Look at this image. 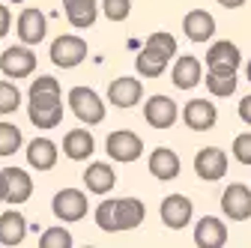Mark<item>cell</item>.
<instances>
[{
  "instance_id": "cell-38",
  "label": "cell",
  "mask_w": 251,
  "mask_h": 248,
  "mask_svg": "<svg viewBox=\"0 0 251 248\" xmlns=\"http://www.w3.org/2000/svg\"><path fill=\"white\" fill-rule=\"evenodd\" d=\"M0 203H3V198H0Z\"/></svg>"
},
{
  "instance_id": "cell-27",
  "label": "cell",
  "mask_w": 251,
  "mask_h": 248,
  "mask_svg": "<svg viewBox=\"0 0 251 248\" xmlns=\"http://www.w3.org/2000/svg\"><path fill=\"white\" fill-rule=\"evenodd\" d=\"M21 144H24V138H21V129L15 126V123L0 120V159L15 156V152L21 149Z\"/></svg>"
},
{
  "instance_id": "cell-16",
  "label": "cell",
  "mask_w": 251,
  "mask_h": 248,
  "mask_svg": "<svg viewBox=\"0 0 251 248\" xmlns=\"http://www.w3.org/2000/svg\"><path fill=\"white\" fill-rule=\"evenodd\" d=\"M182 123L192 132H209L218 123V111L209 99H188L182 108Z\"/></svg>"
},
{
  "instance_id": "cell-4",
  "label": "cell",
  "mask_w": 251,
  "mask_h": 248,
  "mask_svg": "<svg viewBox=\"0 0 251 248\" xmlns=\"http://www.w3.org/2000/svg\"><path fill=\"white\" fill-rule=\"evenodd\" d=\"M66 102H69V111L75 114V120L87 123V126H99L105 120V102L93 87H72Z\"/></svg>"
},
{
  "instance_id": "cell-31",
  "label": "cell",
  "mask_w": 251,
  "mask_h": 248,
  "mask_svg": "<svg viewBox=\"0 0 251 248\" xmlns=\"http://www.w3.org/2000/svg\"><path fill=\"white\" fill-rule=\"evenodd\" d=\"M102 12L108 21H126L132 15V0H102Z\"/></svg>"
},
{
  "instance_id": "cell-37",
  "label": "cell",
  "mask_w": 251,
  "mask_h": 248,
  "mask_svg": "<svg viewBox=\"0 0 251 248\" xmlns=\"http://www.w3.org/2000/svg\"><path fill=\"white\" fill-rule=\"evenodd\" d=\"M6 3H24V0H6Z\"/></svg>"
},
{
  "instance_id": "cell-22",
  "label": "cell",
  "mask_w": 251,
  "mask_h": 248,
  "mask_svg": "<svg viewBox=\"0 0 251 248\" xmlns=\"http://www.w3.org/2000/svg\"><path fill=\"white\" fill-rule=\"evenodd\" d=\"M63 12H66V21L78 30H90L96 24L99 15V3L96 0H63Z\"/></svg>"
},
{
  "instance_id": "cell-25",
  "label": "cell",
  "mask_w": 251,
  "mask_h": 248,
  "mask_svg": "<svg viewBox=\"0 0 251 248\" xmlns=\"http://www.w3.org/2000/svg\"><path fill=\"white\" fill-rule=\"evenodd\" d=\"M84 185H87V192H93V195H108L117 185V174L105 162H93L84 171Z\"/></svg>"
},
{
  "instance_id": "cell-7",
  "label": "cell",
  "mask_w": 251,
  "mask_h": 248,
  "mask_svg": "<svg viewBox=\"0 0 251 248\" xmlns=\"http://www.w3.org/2000/svg\"><path fill=\"white\" fill-rule=\"evenodd\" d=\"M242 66V51L236 42L222 39V42H212L206 51V72L212 75H236V69Z\"/></svg>"
},
{
  "instance_id": "cell-15",
  "label": "cell",
  "mask_w": 251,
  "mask_h": 248,
  "mask_svg": "<svg viewBox=\"0 0 251 248\" xmlns=\"http://www.w3.org/2000/svg\"><path fill=\"white\" fill-rule=\"evenodd\" d=\"M141 99H144V84L138 78H132V75H120V78H114L108 84V102L114 108H123V111L135 108Z\"/></svg>"
},
{
  "instance_id": "cell-32",
  "label": "cell",
  "mask_w": 251,
  "mask_h": 248,
  "mask_svg": "<svg viewBox=\"0 0 251 248\" xmlns=\"http://www.w3.org/2000/svg\"><path fill=\"white\" fill-rule=\"evenodd\" d=\"M230 152H233V159H236L239 165H251V132L236 135V141H233Z\"/></svg>"
},
{
  "instance_id": "cell-20",
  "label": "cell",
  "mask_w": 251,
  "mask_h": 248,
  "mask_svg": "<svg viewBox=\"0 0 251 248\" xmlns=\"http://www.w3.org/2000/svg\"><path fill=\"white\" fill-rule=\"evenodd\" d=\"M195 245L198 248H225L227 245V224L215 215H206L195 224Z\"/></svg>"
},
{
  "instance_id": "cell-11",
  "label": "cell",
  "mask_w": 251,
  "mask_h": 248,
  "mask_svg": "<svg viewBox=\"0 0 251 248\" xmlns=\"http://www.w3.org/2000/svg\"><path fill=\"white\" fill-rule=\"evenodd\" d=\"M159 215H162V224L168 230H185L195 219V203L185 195H168L159 206Z\"/></svg>"
},
{
  "instance_id": "cell-10",
  "label": "cell",
  "mask_w": 251,
  "mask_h": 248,
  "mask_svg": "<svg viewBox=\"0 0 251 248\" xmlns=\"http://www.w3.org/2000/svg\"><path fill=\"white\" fill-rule=\"evenodd\" d=\"M227 168H230V162H227V152L222 147H203V149H198V156H195V174H198V179L218 182V179L227 176Z\"/></svg>"
},
{
  "instance_id": "cell-13",
  "label": "cell",
  "mask_w": 251,
  "mask_h": 248,
  "mask_svg": "<svg viewBox=\"0 0 251 248\" xmlns=\"http://www.w3.org/2000/svg\"><path fill=\"white\" fill-rule=\"evenodd\" d=\"M51 212L60 222H81L87 215V195L81 189H60L51 200Z\"/></svg>"
},
{
  "instance_id": "cell-3",
  "label": "cell",
  "mask_w": 251,
  "mask_h": 248,
  "mask_svg": "<svg viewBox=\"0 0 251 248\" xmlns=\"http://www.w3.org/2000/svg\"><path fill=\"white\" fill-rule=\"evenodd\" d=\"M176 57V36L168 30L150 33L147 42H141L138 57H135V69L141 78H159L171 66V60Z\"/></svg>"
},
{
  "instance_id": "cell-19",
  "label": "cell",
  "mask_w": 251,
  "mask_h": 248,
  "mask_svg": "<svg viewBox=\"0 0 251 248\" xmlns=\"http://www.w3.org/2000/svg\"><path fill=\"white\" fill-rule=\"evenodd\" d=\"M182 33H185V39L203 45V42H209V39L215 36V18H212L206 9H192V12H185V18H182Z\"/></svg>"
},
{
  "instance_id": "cell-29",
  "label": "cell",
  "mask_w": 251,
  "mask_h": 248,
  "mask_svg": "<svg viewBox=\"0 0 251 248\" xmlns=\"http://www.w3.org/2000/svg\"><path fill=\"white\" fill-rule=\"evenodd\" d=\"M206 90L212 96H233L236 93V75H212V72H206Z\"/></svg>"
},
{
  "instance_id": "cell-8",
  "label": "cell",
  "mask_w": 251,
  "mask_h": 248,
  "mask_svg": "<svg viewBox=\"0 0 251 248\" xmlns=\"http://www.w3.org/2000/svg\"><path fill=\"white\" fill-rule=\"evenodd\" d=\"M33 69H36V54L24 42L12 45V48H6L0 54V72H3L9 81H21L27 75H33Z\"/></svg>"
},
{
  "instance_id": "cell-28",
  "label": "cell",
  "mask_w": 251,
  "mask_h": 248,
  "mask_svg": "<svg viewBox=\"0 0 251 248\" xmlns=\"http://www.w3.org/2000/svg\"><path fill=\"white\" fill-rule=\"evenodd\" d=\"M21 105V90L15 87V81H0V114H15Z\"/></svg>"
},
{
  "instance_id": "cell-9",
  "label": "cell",
  "mask_w": 251,
  "mask_h": 248,
  "mask_svg": "<svg viewBox=\"0 0 251 248\" xmlns=\"http://www.w3.org/2000/svg\"><path fill=\"white\" fill-rule=\"evenodd\" d=\"M48 57L57 69H75L87 60V42L81 36H57L51 42Z\"/></svg>"
},
{
  "instance_id": "cell-23",
  "label": "cell",
  "mask_w": 251,
  "mask_h": 248,
  "mask_svg": "<svg viewBox=\"0 0 251 248\" xmlns=\"http://www.w3.org/2000/svg\"><path fill=\"white\" fill-rule=\"evenodd\" d=\"M57 156H60V149L48 138H36L27 144V165L33 171H51L57 165Z\"/></svg>"
},
{
  "instance_id": "cell-2",
  "label": "cell",
  "mask_w": 251,
  "mask_h": 248,
  "mask_svg": "<svg viewBox=\"0 0 251 248\" xmlns=\"http://www.w3.org/2000/svg\"><path fill=\"white\" fill-rule=\"evenodd\" d=\"M147 219V206L138 198H111L96 209V227L105 233H126L141 227Z\"/></svg>"
},
{
  "instance_id": "cell-12",
  "label": "cell",
  "mask_w": 251,
  "mask_h": 248,
  "mask_svg": "<svg viewBox=\"0 0 251 248\" xmlns=\"http://www.w3.org/2000/svg\"><path fill=\"white\" fill-rule=\"evenodd\" d=\"M144 120H147V126L155 129V132H165L171 129L174 123L179 120V108L171 96H162V93H155V96L147 99L144 105Z\"/></svg>"
},
{
  "instance_id": "cell-14",
  "label": "cell",
  "mask_w": 251,
  "mask_h": 248,
  "mask_svg": "<svg viewBox=\"0 0 251 248\" xmlns=\"http://www.w3.org/2000/svg\"><path fill=\"white\" fill-rule=\"evenodd\" d=\"M222 212L230 222H248L251 219V189L245 182H230L222 192Z\"/></svg>"
},
{
  "instance_id": "cell-35",
  "label": "cell",
  "mask_w": 251,
  "mask_h": 248,
  "mask_svg": "<svg viewBox=\"0 0 251 248\" xmlns=\"http://www.w3.org/2000/svg\"><path fill=\"white\" fill-rule=\"evenodd\" d=\"M218 6H225V9H242L245 6V0H215Z\"/></svg>"
},
{
  "instance_id": "cell-30",
  "label": "cell",
  "mask_w": 251,
  "mask_h": 248,
  "mask_svg": "<svg viewBox=\"0 0 251 248\" xmlns=\"http://www.w3.org/2000/svg\"><path fill=\"white\" fill-rule=\"evenodd\" d=\"M39 248H72V233L66 227H48L39 236Z\"/></svg>"
},
{
  "instance_id": "cell-36",
  "label": "cell",
  "mask_w": 251,
  "mask_h": 248,
  "mask_svg": "<svg viewBox=\"0 0 251 248\" xmlns=\"http://www.w3.org/2000/svg\"><path fill=\"white\" fill-rule=\"evenodd\" d=\"M245 78L251 81V60H248V66H245Z\"/></svg>"
},
{
  "instance_id": "cell-21",
  "label": "cell",
  "mask_w": 251,
  "mask_h": 248,
  "mask_svg": "<svg viewBox=\"0 0 251 248\" xmlns=\"http://www.w3.org/2000/svg\"><path fill=\"white\" fill-rule=\"evenodd\" d=\"M179 156L174 149H168V147H159V149H152L150 152V174L159 179V182H171V179H176L179 176Z\"/></svg>"
},
{
  "instance_id": "cell-34",
  "label": "cell",
  "mask_w": 251,
  "mask_h": 248,
  "mask_svg": "<svg viewBox=\"0 0 251 248\" xmlns=\"http://www.w3.org/2000/svg\"><path fill=\"white\" fill-rule=\"evenodd\" d=\"M236 114H239V120L245 123V126H251V93L239 99V108H236Z\"/></svg>"
},
{
  "instance_id": "cell-24",
  "label": "cell",
  "mask_w": 251,
  "mask_h": 248,
  "mask_svg": "<svg viewBox=\"0 0 251 248\" xmlns=\"http://www.w3.org/2000/svg\"><path fill=\"white\" fill-rule=\"evenodd\" d=\"M93 152H96V144H93V135L87 129H72L63 138V156L72 162H87Z\"/></svg>"
},
{
  "instance_id": "cell-33",
  "label": "cell",
  "mask_w": 251,
  "mask_h": 248,
  "mask_svg": "<svg viewBox=\"0 0 251 248\" xmlns=\"http://www.w3.org/2000/svg\"><path fill=\"white\" fill-rule=\"evenodd\" d=\"M9 30H12V12H9L6 3H0V39H3Z\"/></svg>"
},
{
  "instance_id": "cell-1",
  "label": "cell",
  "mask_w": 251,
  "mask_h": 248,
  "mask_svg": "<svg viewBox=\"0 0 251 248\" xmlns=\"http://www.w3.org/2000/svg\"><path fill=\"white\" fill-rule=\"evenodd\" d=\"M27 117L36 129H57L63 120V87L54 75H39L27 90Z\"/></svg>"
},
{
  "instance_id": "cell-18",
  "label": "cell",
  "mask_w": 251,
  "mask_h": 248,
  "mask_svg": "<svg viewBox=\"0 0 251 248\" xmlns=\"http://www.w3.org/2000/svg\"><path fill=\"white\" fill-rule=\"evenodd\" d=\"M15 33L24 45H39L48 33V21L39 9H24L18 18H15Z\"/></svg>"
},
{
  "instance_id": "cell-5",
  "label": "cell",
  "mask_w": 251,
  "mask_h": 248,
  "mask_svg": "<svg viewBox=\"0 0 251 248\" xmlns=\"http://www.w3.org/2000/svg\"><path fill=\"white\" fill-rule=\"evenodd\" d=\"M0 198L9 206H21L33 198V179L24 168H3L0 171Z\"/></svg>"
},
{
  "instance_id": "cell-6",
  "label": "cell",
  "mask_w": 251,
  "mask_h": 248,
  "mask_svg": "<svg viewBox=\"0 0 251 248\" xmlns=\"http://www.w3.org/2000/svg\"><path fill=\"white\" fill-rule=\"evenodd\" d=\"M105 149H108L111 162L129 165V162H138L144 156V141H141V135H135L129 129H117L105 138Z\"/></svg>"
},
{
  "instance_id": "cell-26",
  "label": "cell",
  "mask_w": 251,
  "mask_h": 248,
  "mask_svg": "<svg viewBox=\"0 0 251 248\" xmlns=\"http://www.w3.org/2000/svg\"><path fill=\"white\" fill-rule=\"evenodd\" d=\"M24 236H27V222H24V215L15 212V206H12L9 212L0 215V245H6V248L21 245Z\"/></svg>"
},
{
  "instance_id": "cell-17",
  "label": "cell",
  "mask_w": 251,
  "mask_h": 248,
  "mask_svg": "<svg viewBox=\"0 0 251 248\" xmlns=\"http://www.w3.org/2000/svg\"><path fill=\"white\" fill-rule=\"evenodd\" d=\"M203 63L195 57V54H182V57H174V66H171V81L176 90H195L201 81H203Z\"/></svg>"
}]
</instances>
